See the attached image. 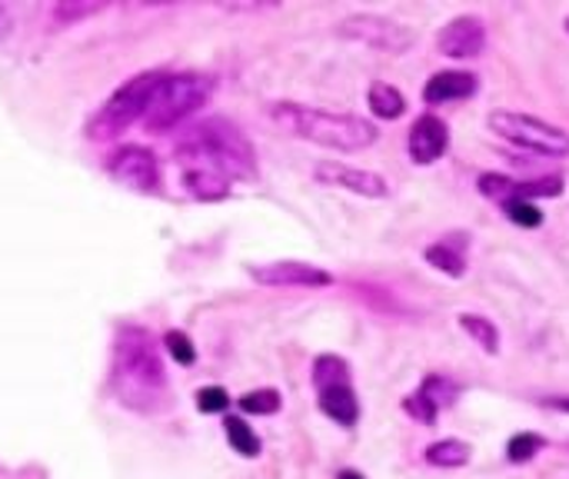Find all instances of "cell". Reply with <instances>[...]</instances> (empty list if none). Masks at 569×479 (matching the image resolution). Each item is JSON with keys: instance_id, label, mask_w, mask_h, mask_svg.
I'll return each mask as SVG.
<instances>
[{"instance_id": "6da1fadb", "label": "cell", "mask_w": 569, "mask_h": 479, "mask_svg": "<svg viewBox=\"0 0 569 479\" xmlns=\"http://www.w3.org/2000/svg\"><path fill=\"white\" fill-rule=\"evenodd\" d=\"M180 183L197 200H223L237 180L257 177V153L230 120H203L173 147Z\"/></svg>"}, {"instance_id": "7a4b0ae2", "label": "cell", "mask_w": 569, "mask_h": 479, "mask_svg": "<svg viewBox=\"0 0 569 479\" xmlns=\"http://www.w3.org/2000/svg\"><path fill=\"white\" fill-rule=\"evenodd\" d=\"M113 397L137 413H163L170 407V380L160 360V343L143 327H120L110 367Z\"/></svg>"}, {"instance_id": "3957f363", "label": "cell", "mask_w": 569, "mask_h": 479, "mask_svg": "<svg viewBox=\"0 0 569 479\" xmlns=\"http://www.w3.org/2000/svg\"><path fill=\"white\" fill-rule=\"evenodd\" d=\"M267 113L290 137L327 147V150L357 153V150L373 147L380 137V130L357 113H333V110H320V107H307V103H293V100H273L267 107Z\"/></svg>"}, {"instance_id": "277c9868", "label": "cell", "mask_w": 569, "mask_h": 479, "mask_svg": "<svg viewBox=\"0 0 569 479\" xmlns=\"http://www.w3.org/2000/svg\"><path fill=\"white\" fill-rule=\"evenodd\" d=\"M213 80L207 73L187 70V73H163L153 87V97L143 113V127L150 133H167L180 127L187 117H193L213 93Z\"/></svg>"}, {"instance_id": "5b68a950", "label": "cell", "mask_w": 569, "mask_h": 479, "mask_svg": "<svg viewBox=\"0 0 569 479\" xmlns=\"http://www.w3.org/2000/svg\"><path fill=\"white\" fill-rule=\"evenodd\" d=\"M160 77H163L160 70H147V73L130 77L127 83H120V87L97 107V113L87 120V137L97 140V143H107V140L123 137L137 120H143L147 103H150L153 87H157Z\"/></svg>"}, {"instance_id": "8992f818", "label": "cell", "mask_w": 569, "mask_h": 479, "mask_svg": "<svg viewBox=\"0 0 569 479\" xmlns=\"http://www.w3.org/2000/svg\"><path fill=\"white\" fill-rule=\"evenodd\" d=\"M313 387H317V403L320 410L340 423V427H357L360 420V400H357V390L350 383V367L343 357H333V353H323L313 360Z\"/></svg>"}, {"instance_id": "52a82bcc", "label": "cell", "mask_w": 569, "mask_h": 479, "mask_svg": "<svg viewBox=\"0 0 569 479\" xmlns=\"http://www.w3.org/2000/svg\"><path fill=\"white\" fill-rule=\"evenodd\" d=\"M490 130L500 133L510 143H520L533 153H547V157H569V133L557 123H547L540 117L520 113V110H497L490 113Z\"/></svg>"}, {"instance_id": "ba28073f", "label": "cell", "mask_w": 569, "mask_h": 479, "mask_svg": "<svg viewBox=\"0 0 569 479\" xmlns=\"http://www.w3.org/2000/svg\"><path fill=\"white\" fill-rule=\"evenodd\" d=\"M337 33L383 53H407L413 47V30L383 13H350L337 23Z\"/></svg>"}, {"instance_id": "9c48e42d", "label": "cell", "mask_w": 569, "mask_h": 479, "mask_svg": "<svg viewBox=\"0 0 569 479\" xmlns=\"http://www.w3.org/2000/svg\"><path fill=\"white\" fill-rule=\"evenodd\" d=\"M103 170L117 183H123L130 190H140V193H157L160 190V160H157V153L150 147L123 143L103 160Z\"/></svg>"}, {"instance_id": "30bf717a", "label": "cell", "mask_w": 569, "mask_h": 479, "mask_svg": "<svg viewBox=\"0 0 569 479\" xmlns=\"http://www.w3.org/2000/svg\"><path fill=\"white\" fill-rule=\"evenodd\" d=\"M313 177H317V183H323V187H337V190H347V193H357V197H370V200L390 197L387 177H380V173H373V170H360V167L340 163V160H323V163H317V167H313Z\"/></svg>"}, {"instance_id": "8fae6325", "label": "cell", "mask_w": 569, "mask_h": 479, "mask_svg": "<svg viewBox=\"0 0 569 479\" xmlns=\"http://www.w3.org/2000/svg\"><path fill=\"white\" fill-rule=\"evenodd\" d=\"M487 47V23L477 13L453 17L440 33H437V50L450 60H473Z\"/></svg>"}, {"instance_id": "7c38bea8", "label": "cell", "mask_w": 569, "mask_h": 479, "mask_svg": "<svg viewBox=\"0 0 569 479\" xmlns=\"http://www.w3.org/2000/svg\"><path fill=\"white\" fill-rule=\"evenodd\" d=\"M250 277H253V283H263V287H330L333 283V277L323 267H313L303 260L253 263Z\"/></svg>"}, {"instance_id": "4fadbf2b", "label": "cell", "mask_w": 569, "mask_h": 479, "mask_svg": "<svg viewBox=\"0 0 569 479\" xmlns=\"http://www.w3.org/2000/svg\"><path fill=\"white\" fill-rule=\"evenodd\" d=\"M457 397H460V387H457L450 377L433 373V377H427V380H423V387H420L413 397H407V400H403V410H407L410 417L423 420V423H433V420H437V413H440V410H447V407H453V400H457Z\"/></svg>"}, {"instance_id": "5bb4252c", "label": "cell", "mask_w": 569, "mask_h": 479, "mask_svg": "<svg viewBox=\"0 0 569 479\" xmlns=\"http://www.w3.org/2000/svg\"><path fill=\"white\" fill-rule=\"evenodd\" d=\"M450 147V127L437 117V113H423L413 127H410V160L420 167L437 163Z\"/></svg>"}, {"instance_id": "9a60e30c", "label": "cell", "mask_w": 569, "mask_h": 479, "mask_svg": "<svg viewBox=\"0 0 569 479\" xmlns=\"http://www.w3.org/2000/svg\"><path fill=\"white\" fill-rule=\"evenodd\" d=\"M480 87V80L467 70H443V73H433L423 87V100L430 107H440V103H450V100H467L473 97Z\"/></svg>"}, {"instance_id": "2e32d148", "label": "cell", "mask_w": 569, "mask_h": 479, "mask_svg": "<svg viewBox=\"0 0 569 479\" xmlns=\"http://www.w3.org/2000/svg\"><path fill=\"white\" fill-rule=\"evenodd\" d=\"M367 103H370V110H373L380 120H397V117H403V110H407L403 93H400L393 83H387V80H377V83L370 87Z\"/></svg>"}, {"instance_id": "e0dca14e", "label": "cell", "mask_w": 569, "mask_h": 479, "mask_svg": "<svg viewBox=\"0 0 569 479\" xmlns=\"http://www.w3.org/2000/svg\"><path fill=\"white\" fill-rule=\"evenodd\" d=\"M427 263L443 270L447 277L460 280L467 273V260H463V243H453V240H440L433 247H427Z\"/></svg>"}, {"instance_id": "ac0fdd59", "label": "cell", "mask_w": 569, "mask_h": 479, "mask_svg": "<svg viewBox=\"0 0 569 479\" xmlns=\"http://www.w3.org/2000/svg\"><path fill=\"white\" fill-rule=\"evenodd\" d=\"M223 433H227V443L233 447V453H240V457H247V460H257V457H260L263 443H260V437L250 430L247 420L227 417V420H223Z\"/></svg>"}, {"instance_id": "d6986e66", "label": "cell", "mask_w": 569, "mask_h": 479, "mask_svg": "<svg viewBox=\"0 0 569 479\" xmlns=\"http://www.w3.org/2000/svg\"><path fill=\"white\" fill-rule=\"evenodd\" d=\"M107 10V3H93V0H60L50 7V30H63L77 20H87L93 13Z\"/></svg>"}, {"instance_id": "ffe728a7", "label": "cell", "mask_w": 569, "mask_h": 479, "mask_svg": "<svg viewBox=\"0 0 569 479\" xmlns=\"http://www.w3.org/2000/svg\"><path fill=\"white\" fill-rule=\"evenodd\" d=\"M427 463L440 467V470H460L470 463V447L463 440H440V443L427 447Z\"/></svg>"}, {"instance_id": "44dd1931", "label": "cell", "mask_w": 569, "mask_h": 479, "mask_svg": "<svg viewBox=\"0 0 569 479\" xmlns=\"http://www.w3.org/2000/svg\"><path fill=\"white\" fill-rule=\"evenodd\" d=\"M460 327L477 340V347H483L487 353H497L500 350V330L493 327V320L480 317V313H463L460 317Z\"/></svg>"}, {"instance_id": "7402d4cb", "label": "cell", "mask_w": 569, "mask_h": 479, "mask_svg": "<svg viewBox=\"0 0 569 479\" xmlns=\"http://www.w3.org/2000/svg\"><path fill=\"white\" fill-rule=\"evenodd\" d=\"M237 403H240V410H243V413H253V417H273V413H280L283 397H280L277 390H250V393H243Z\"/></svg>"}, {"instance_id": "603a6c76", "label": "cell", "mask_w": 569, "mask_h": 479, "mask_svg": "<svg viewBox=\"0 0 569 479\" xmlns=\"http://www.w3.org/2000/svg\"><path fill=\"white\" fill-rule=\"evenodd\" d=\"M543 447H547V440L540 433H517L507 447V460L510 463H530L537 453H543Z\"/></svg>"}, {"instance_id": "cb8c5ba5", "label": "cell", "mask_w": 569, "mask_h": 479, "mask_svg": "<svg viewBox=\"0 0 569 479\" xmlns=\"http://www.w3.org/2000/svg\"><path fill=\"white\" fill-rule=\"evenodd\" d=\"M163 350L180 363V367H193L197 363V347L183 330H167L163 333Z\"/></svg>"}, {"instance_id": "d4e9b609", "label": "cell", "mask_w": 569, "mask_h": 479, "mask_svg": "<svg viewBox=\"0 0 569 479\" xmlns=\"http://www.w3.org/2000/svg\"><path fill=\"white\" fill-rule=\"evenodd\" d=\"M503 210H507L510 223H517V227H527V230H533V227H540V223H543V213H540V207H533L530 200L507 203Z\"/></svg>"}, {"instance_id": "484cf974", "label": "cell", "mask_w": 569, "mask_h": 479, "mask_svg": "<svg viewBox=\"0 0 569 479\" xmlns=\"http://www.w3.org/2000/svg\"><path fill=\"white\" fill-rule=\"evenodd\" d=\"M230 393L223 390V387H203L200 393H197V410L200 413H227L230 410Z\"/></svg>"}, {"instance_id": "4316f807", "label": "cell", "mask_w": 569, "mask_h": 479, "mask_svg": "<svg viewBox=\"0 0 569 479\" xmlns=\"http://www.w3.org/2000/svg\"><path fill=\"white\" fill-rule=\"evenodd\" d=\"M10 30H13V17H10V7H3L0 3V43L10 37Z\"/></svg>"}, {"instance_id": "83f0119b", "label": "cell", "mask_w": 569, "mask_h": 479, "mask_svg": "<svg viewBox=\"0 0 569 479\" xmlns=\"http://www.w3.org/2000/svg\"><path fill=\"white\" fill-rule=\"evenodd\" d=\"M543 407L560 410V413H569V397H550V400H543Z\"/></svg>"}, {"instance_id": "f1b7e54d", "label": "cell", "mask_w": 569, "mask_h": 479, "mask_svg": "<svg viewBox=\"0 0 569 479\" xmlns=\"http://www.w3.org/2000/svg\"><path fill=\"white\" fill-rule=\"evenodd\" d=\"M337 479H363V473H357V470H343Z\"/></svg>"}, {"instance_id": "f546056e", "label": "cell", "mask_w": 569, "mask_h": 479, "mask_svg": "<svg viewBox=\"0 0 569 479\" xmlns=\"http://www.w3.org/2000/svg\"><path fill=\"white\" fill-rule=\"evenodd\" d=\"M567 33H569V17H567Z\"/></svg>"}]
</instances>
